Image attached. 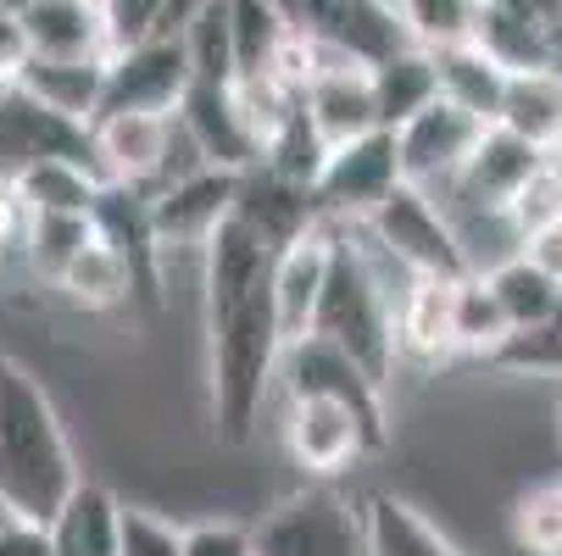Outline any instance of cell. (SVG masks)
Instances as JSON below:
<instances>
[{"mask_svg": "<svg viewBox=\"0 0 562 556\" xmlns=\"http://www.w3.org/2000/svg\"><path fill=\"white\" fill-rule=\"evenodd\" d=\"M201 273H206L212 423L223 445H246L262 423L268 389L284 356L273 324V251L228 212L201 246Z\"/></svg>", "mask_w": 562, "mask_h": 556, "instance_id": "1", "label": "cell"}, {"mask_svg": "<svg viewBox=\"0 0 562 556\" xmlns=\"http://www.w3.org/2000/svg\"><path fill=\"white\" fill-rule=\"evenodd\" d=\"M78 456L40 373L0 351V507L12 523L45 529L78 490Z\"/></svg>", "mask_w": 562, "mask_h": 556, "instance_id": "2", "label": "cell"}, {"mask_svg": "<svg viewBox=\"0 0 562 556\" xmlns=\"http://www.w3.org/2000/svg\"><path fill=\"white\" fill-rule=\"evenodd\" d=\"M312 334L351 356L379 389L395 378V290H384V257L362 234V223H335V257L317 295Z\"/></svg>", "mask_w": 562, "mask_h": 556, "instance_id": "3", "label": "cell"}, {"mask_svg": "<svg viewBox=\"0 0 562 556\" xmlns=\"http://www.w3.org/2000/svg\"><path fill=\"white\" fill-rule=\"evenodd\" d=\"M362 234L384 262H395L407 279H462L473 273L468 240L457 234V217L418 184H395L368 217Z\"/></svg>", "mask_w": 562, "mask_h": 556, "instance_id": "4", "label": "cell"}, {"mask_svg": "<svg viewBox=\"0 0 562 556\" xmlns=\"http://www.w3.org/2000/svg\"><path fill=\"white\" fill-rule=\"evenodd\" d=\"M257 556H362V512L329 490V485H306L284 496L262 523L251 529Z\"/></svg>", "mask_w": 562, "mask_h": 556, "instance_id": "5", "label": "cell"}, {"mask_svg": "<svg viewBox=\"0 0 562 556\" xmlns=\"http://www.w3.org/2000/svg\"><path fill=\"white\" fill-rule=\"evenodd\" d=\"M179 145L184 134L162 112H106L90 123V156L101 184H134V190L168 184Z\"/></svg>", "mask_w": 562, "mask_h": 556, "instance_id": "6", "label": "cell"}, {"mask_svg": "<svg viewBox=\"0 0 562 556\" xmlns=\"http://www.w3.org/2000/svg\"><path fill=\"white\" fill-rule=\"evenodd\" d=\"M395 184H401L395 134L368 128L346 145H329L324 168H317V179H312V201H317V212H324V223H362Z\"/></svg>", "mask_w": 562, "mask_h": 556, "instance_id": "7", "label": "cell"}, {"mask_svg": "<svg viewBox=\"0 0 562 556\" xmlns=\"http://www.w3.org/2000/svg\"><path fill=\"white\" fill-rule=\"evenodd\" d=\"M184 90H190V61H184L179 34H156V39H139V45L106 56L95 117H106V112H162V117H173Z\"/></svg>", "mask_w": 562, "mask_h": 556, "instance_id": "8", "label": "cell"}, {"mask_svg": "<svg viewBox=\"0 0 562 556\" xmlns=\"http://www.w3.org/2000/svg\"><path fill=\"white\" fill-rule=\"evenodd\" d=\"M279 367H284V378H290V395H329V401L351 407V412H357V423H362V434H368V445H373V456L390 445L384 389H379V384L351 362V356H340L335 345H324L317 334H306V340L284 345Z\"/></svg>", "mask_w": 562, "mask_h": 556, "instance_id": "9", "label": "cell"}, {"mask_svg": "<svg viewBox=\"0 0 562 556\" xmlns=\"http://www.w3.org/2000/svg\"><path fill=\"white\" fill-rule=\"evenodd\" d=\"M390 134H395V168H401V184H418V190L440 195V190H451V179L462 173L468 150H473L479 134H485V123L435 95L418 117H407V123L390 128Z\"/></svg>", "mask_w": 562, "mask_h": 556, "instance_id": "10", "label": "cell"}, {"mask_svg": "<svg viewBox=\"0 0 562 556\" xmlns=\"http://www.w3.org/2000/svg\"><path fill=\"white\" fill-rule=\"evenodd\" d=\"M234 190H239V173H223V168H190L150 190V228H156L162 262L173 251H201L212 240V228L234 212Z\"/></svg>", "mask_w": 562, "mask_h": 556, "instance_id": "11", "label": "cell"}, {"mask_svg": "<svg viewBox=\"0 0 562 556\" xmlns=\"http://www.w3.org/2000/svg\"><path fill=\"white\" fill-rule=\"evenodd\" d=\"M284 451L301 473H312L317 485L335 479V473L357 467L362 456H373L362 423L351 407L329 401V395H290V412H284Z\"/></svg>", "mask_w": 562, "mask_h": 556, "instance_id": "12", "label": "cell"}, {"mask_svg": "<svg viewBox=\"0 0 562 556\" xmlns=\"http://www.w3.org/2000/svg\"><path fill=\"white\" fill-rule=\"evenodd\" d=\"M90 223H95V240H106L123 257L128 290L150 306H162V251H156V228H150V190L101 184Z\"/></svg>", "mask_w": 562, "mask_h": 556, "instance_id": "13", "label": "cell"}, {"mask_svg": "<svg viewBox=\"0 0 562 556\" xmlns=\"http://www.w3.org/2000/svg\"><path fill=\"white\" fill-rule=\"evenodd\" d=\"M540 162H546L540 145L507 134L502 123H485V134H479L473 150H468L462 173H457L451 190H440V195H451V201H462V206H473V212L502 217V206L518 195V184H524Z\"/></svg>", "mask_w": 562, "mask_h": 556, "instance_id": "14", "label": "cell"}, {"mask_svg": "<svg viewBox=\"0 0 562 556\" xmlns=\"http://www.w3.org/2000/svg\"><path fill=\"white\" fill-rule=\"evenodd\" d=\"M329 257H335V223L306 228L301 240H290L284 251H273V324H279V345H295L312 334L317 317V295L329 279Z\"/></svg>", "mask_w": 562, "mask_h": 556, "instance_id": "15", "label": "cell"}, {"mask_svg": "<svg viewBox=\"0 0 562 556\" xmlns=\"http://www.w3.org/2000/svg\"><path fill=\"white\" fill-rule=\"evenodd\" d=\"M173 123L184 128L190 150L201 156V168H223V173H251L262 162V150L246 128V117H239L234 106V90L228 84H190Z\"/></svg>", "mask_w": 562, "mask_h": 556, "instance_id": "16", "label": "cell"}, {"mask_svg": "<svg viewBox=\"0 0 562 556\" xmlns=\"http://www.w3.org/2000/svg\"><path fill=\"white\" fill-rule=\"evenodd\" d=\"M234 217L246 223L268 251H284L290 240H301L306 228L324 223V212H317V201H312V190H306V184H290V179L268 173V168L239 173Z\"/></svg>", "mask_w": 562, "mask_h": 556, "instance_id": "17", "label": "cell"}, {"mask_svg": "<svg viewBox=\"0 0 562 556\" xmlns=\"http://www.w3.org/2000/svg\"><path fill=\"white\" fill-rule=\"evenodd\" d=\"M23 34H29V56L45 61H101L106 56V29H101V7L95 0H12Z\"/></svg>", "mask_w": 562, "mask_h": 556, "instance_id": "18", "label": "cell"}, {"mask_svg": "<svg viewBox=\"0 0 562 556\" xmlns=\"http://www.w3.org/2000/svg\"><path fill=\"white\" fill-rule=\"evenodd\" d=\"M451 284L457 279H407L395 295V351L424 367H440L457 356L451 340Z\"/></svg>", "mask_w": 562, "mask_h": 556, "instance_id": "19", "label": "cell"}, {"mask_svg": "<svg viewBox=\"0 0 562 556\" xmlns=\"http://www.w3.org/2000/svg\"><path fill=\"white\" fill-rule=\"evenodd\" d=\"M357 512H362V556H462L451 534H440L401 496H368Z\"/></svg>", "mask_w": 562, "mask_h": 556, "instance_id": "20", "label": "cell"}, {"mask_svg": "<svg viewBox=\"0 0 562 556\" xmlns=\"http://www.w3.org/2000/svg\"><path fill=\"white\" fill-rule=\"evenodd\" d=\"M101 78H106V56L101 61H45V56H29L18 67V90L34 95L45 112L90 128L95 112H101Z\"/></svg>", "mask_w": 562, "mask_h": 556, "instance_id": "21", "label": "cell"}, {"mask_svg": "<svg viewBox=\"0 0 562 556\" xmlns=\"http://www.w3.org/2000/svg\"><path fill=\"white\" fill-rule=\"evenodd\" d=\"M117 496L95 479H78L61 512L45 523L50 556H117Z\"/></svg>", "mask_w": 562, "mask_h": 556, "instance_id": "22", "label": "cell"}, {"mask_svg": "<svg viewBox=\"0 0 562 556\" xmlns=\"http://www.w3.org/2000/svg\"><path fill=\"white\" fill-rule=\"evenodd\" d=\"M496 123L540 150H551L557 128H562V67H513L502 84V106Z\"/></svg>", "mask_w": 562, "mask_h": 556, "instance_id": "23", "label": "cell"}, {"mask_svg": "<svg viewBox=\"0 0 562 556\" xmlns=\"http://www.w3.org/2000/svg\"><path fill=\"white\" fill-rule=\"evenodd\" d=\"M368 84H373V112H379V128H401L407 117H418L440 84H435V56L424 45H401L390 50L384 61L368 67Z\"/></svg>", "mask_w": 562, "mask_h": 556, "instance_id": "24", "label": "cell"}, {"mask_svg": "<svg viewBox=\"0 0 562 556\" xmlns=\"http://www.w3.org/2000/svg\"><path fill=\"white\" fill-rule=\"evenodd\" d=\"M429 56H435V84H440V101L462 106V112H468V117H479V123H496L507 67H502V61H491L473 39L446 45V50H429Z\"/></svg>", "mask_w": 562, "mask_h": 556, "instance_id": "25", "label": "cell"}, {"mask_svg": "<svg viewBox=\"0 0 562 556\" xmlns=\"http://www.w3.org/2000/svg\"><path fill=\"white\" fill-rule=\"evenodd\" d=\"M295 29L273 0H228V45H234V78H262L290 50Z\"/></svg>", "mask_w": 562, "mask_h": 556, "instance_id": "26", "label": "cell"}, {"mask_svg": "<svg viewBox=\"0 0 562 556\" xmlns=\"http://www.w3.org/2000/svg\"><path fill=\"white\" fill-rule=\"evenodd\" d=\"M7 190L23 212H90L101 195V179L85 162H72V156H45V162L23 168Z\"/></svg>", "mask_w": 562, "mask_h": 556, "instance_id": "27", "label": "cell"}, {"mask_svg": "<svg viewBox=\"0 0 562 556\" xmlns=\"http://www.w3.org/2000/svg\"><path fill=\"white\" fill-rule=\"evenodd\" d=\"M50 284H56L72 306H85V311H112V306L134 300V290H128V268H123V257H117L106 240H90V246L78 251Z\"/></svg>", "mask_w": 562, "mask_h": 556, "instance_id": "28", "label": "cell"}, {"mask_svg": "<svg viewBox=\"0 0 562 556\" xmlns=\"http://www.w3.org/2000/svg\"><path fill=\"white\" fill-rule=\"evenodd\" d=\"M507 334H513V329H507V317H502V306H496L485 273H479V268L462 273V279L451 284V340H457V351H462V356H491Z\"/></svg>", "mask_w": 562, "mask_h": 556, "instance_id": "29", "label": "cell"}, {"mask_svg": "<svg viewBox=\"0 0 562 556\" xmlns=\"http://www.w3.org/2000/svg\"><path fill=\"white\" fill-rule=\"evenodd\" d=\"M90 240H95L90 212H23V251H29V262H34V273L45 284Z\"/></svg>", "mask_w": 562, "mask_h": 556, "instance_id": "30", "label": "cell"}, {"mask_svg": "<svg viewBox=\"0 0 562 556\" xmlns=\"http://www.w3.org/2000/svg\"><path fill=\"white\" fill-rule=\"evenodd\" d=\"M485 284H491V295H496V306H502V317H507V329L551 324V311H557V284H551L540 268H529L518 251H513L507 262H496V268L485 273Z\"/></svg>", "mask_w": 562, "mask_h": 556, "instance_id": "31", "label": "cell"}, {"mask_svg": "<svg viewBox=\"0 0 562 556\" xmlns=\"http://www.w3.org/2000/svg\"><path fill=\"white\" fill-rule=\"evenodd\" d=\"M190 84H234V45H228V0H206V7L179 29Z\"/></svg>", "mask_w": 562, "mask_h": 556, "instance_id": "32", "label": "cell"}, {"mask_svg": "<svg viewBox=\"0 0 562 556\" xmlns=\"http://www.w3.org/2000/svg\"><path fill=\"white\" fill-rule=\"evenodd\" d=\"M502 223H507V234L524 246L529 234H540V228H551V223H562V162H546L518 184V195L502 206Z\"/></svg>", "mask_w": 562, "mask_h": 556, "instance_id": "33", "label": "cell"}, {"mask_svg": "<svg viewBox=\"0 0 562 556\" xmlns=\"http://www.w3.org/2000/svg\"><path fill=\"white\" fill-rule=\"evenodd\" d=\"M491 367L502 373H546V378H562V324H535V329H513L491 356Z\"/></svg>", "mask_w": 562, "mask_h": 556, "instance_id": "34", "label": "cell"}, {"mask_svg": "<svg viewBox=\"0 0 562 556\" xmlns=\"http://www.w3.org/2000/svg\"><path fill=\"white\" fill-rule=\"evenodd\" d=\"M513 540L524 556H562V485H540L518 501Z\"/></svg>", "mask_w": 562, "mask_h": 556, "instance_id": "35", "label": "cell"}, {"mask_svg": "<svg viewBox=\"0 0 562 556\" xmlns=\"http://www.w3.org/2000/svg\"><path fill=\"white\" fill-rule=\"evenodd\" d=\"M184 529L150 507H117V556H179Z\"/></svg>", "mask_w": 562, "mask_h": 556, "instance_id": "36", "label": "cell"}, {"mask_svg": "<svg viewBox=\"0 0 562 556\" xmlns=\"http://www.w3.org/2000/svg\"><path fill=\"white\" fill-rule=\"evenodd\" d=\"M95 7H101L106 56H112V50H128L139 39L162 34V7H168V0H95Z\"/></svg>", "mask_w": 562, "mask_h": 556, "instance_id": "37", "label": "cell"}, {"mask_svg": "<svg viewBox=\"0 0 562 556\" xmlns=\"http://www.w3.org/2000/svg\"><path fill=\"white\" fill-rule=\"evenodd\" d=\"M179 556H257L251 551V529L246 523H228V518H206L184 529Z\"/></svg>", "mask_w": 562, "mask_h": 556, "instance_id": "38", "label": "cell"}, {"mask_svg": "<svg viewBox=\"0 0 562 556\" xmlns=\"http://www.w3.org/2000/svg\"><path fill=\"white\" fill-rule=\"evenodd\" d=\"M518 257H524L529 268H540L551 284H562V223H551V228L529 234V240L518 246Z\"/></svg>", "mask_w": 562, "mask_h": 556, "instance_id": "39", "label": "cell"}, {"mask_svg": "<svg viewBox=\"0 0 562 556\" xmlns=\"http://www.w3.org/2000/svg\"><path fill=\"white\" fill-rule=\"evenodd\" d=\"M29 61V34H23V18H18V7L12 0H0V72H12L18 78V67Z\"/></svg>", "mask_w": 562, "mask_h": 556, "instance_id": "40", "label": "cell"}, {"mask_svg": "<svg viewBox=\"0 0 562 556\" xmlns=\"http://www.w3.org/2000/svg\"><path fill=\"white\" fill-rule=\"evenodd\" d=\"M0 556H50V534L34 523H7L0 529Z\"/></svg>", "mask_w": 562, "mask_h": 556, "instance_id": "41", "label": "cell"}, {"mask_svg": "<svg viewBox=\"0 0 562 556\" xmlns=\"http://www.w3.org/2000/svg\"><path fill=\"white\" fill-rule=\"evenodd\" d=\"M273 7H279V12H284V23H290V29H295V34L306 39V34H312L317 23H324L329 0H273Z\"/></svg>", "mask_w": 562, "mask_h": 556, "instance_id": "42", "label": "cell"}, {"mask_svg": "<svg viewBox=\"0 0 562 556\" xmlns=\"http://www.w3.org/2000/svg\"><path fill=\"white\" fill-rule=\"evenodd\" d=\"M18 240H23V206L0 184V262H7V246H18Z\"/></svg>", "mask_w": 562, "mask_h": 556, "instance_id": "43", "label": "cell"}, {"mask_svg": "<svg viewBox=\"0 0 562 556\" xmlns=\"http://www.w3.org/2000/svg\"><path fill=\"white\" fill-rule=\"evenodd\" d=\"M201 7H206V0H168V7H162V34H179Z\"/></svg>", "mask_w": 562, "mask_h": 556, "instance_id": "44", "label": "cell"}, {"mask_svg": "<svg viewBox=\"0 0 562 556\" xmlns=\"http://www.w3.org/2000/svg\"><path fill=\"white\" fill-rule=\"evenodd\" d=\"M479 7H496V12H535L540 0H479Z\"/></svg>", "mask_w": 562, "mask_h": 556, "instance_id": "45", "label": "cell"}, {"mask_svg": "<svg viewBox=\"0 0 562 556\" xmlns=\"http://www.w3.org/2000/svg\"><path fill=\"white\" fill-rule=\"evenodd\" d=\"M12 95H18V78H12V72H0V106H7Z\"/></svg>", "mask_w": 562, "mask_h": 556, "instance_id": "46", "label": "cell"}, {"mask_svg": "<svg viewBox=\"0 0 562 556\" xmlns=\"http://www.w3.org/2000/svg\"><path fill=\"white\" fill-rule=\"evenodd\" d=\"M546 156H551V162H562V128H557V139H551V150H546Z\"/></svg>", "mask_w": 562, "mask_h": 556, "instance_id": "47", "label": "cell"}, {"mask_svg": "<svg viewBox=\"0 0 562 556\" xmlns=\"http://www.w3.org/2000/svg\"><path fill=\"white\" fill-rule=\"evenodd\" d=\"M551 317H557V324H562V284H557V311H551Z\"/></svg>", "mask_w": 562, "mask_h": 556, "instance_id": "48", "label": "cell"}, {"mask_svg": "<svg viewBox=\"0 0 562 556\" xmlns=\"http://www.w3.org/2000/svg\"><path fill=\"white\" fill-rule=\"evenodd\" d=\"M557 440H562V401H557Z\"/></svg>", "mask_w": 562, "mask_h": 556, "instance_id": "49", "label": "cell"}, {"mask_svg": "<svg viewBox=\"0 0 562 556\" xmlns=\"http://www.w3.org/2000/svg\"><path fill=\"white\" fill-rule=\"evenodd\" d=\"M7 523H12V518H7V507H0V529H7Z\"/></svg>", "mask_w": 562, "mask_h": 556, "instance_id": "50", "label": "cell"}, {"mask_svg": "<svg viewBox=\"0 0 562 556\" xmlns=\"http://www.w3.org/2000/svg\"><path fill=\"white\" fill-rule=\"evenodd\" d=\"M390 7H395V0H390Z\"/></svg>", "mask_w": 562, "mask_h": 556, "instance_id": "51", "label": "cell"}, {"mask_svg": "<svg viewBox=\"0 0 562 556\" xmlns=\"http://www.w3.org/2000/svg\"><path fill=\"white\" fill-rule=\"evenodd\" d=\"M557 485H562V479H557Z\"/></svg>", "mask_w": 562, "mask_h": 556, "instance_id": "52", "label": "cell"}]
</instances>
